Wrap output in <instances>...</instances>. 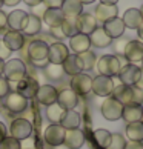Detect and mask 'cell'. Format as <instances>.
Masks as SVG:
<instances>
[{"mask_svg":"<svg viewBox=\"0 0 143 149\" xmlns=\"http://www.w3.org/2000/svg\"><path fill=\"white\" fill-rule=\"evenodd\" d=\"M63 145L66 148H69V149H80L82 146L85 145V134H83V131H80L79 128L66 131V132H65Z\"/></svg>","mask_w":143,"mask_h":149,"instance_id":"obj_18","label":"cell"},{"mask_svg":"<svg viewBox=\"0 0 143 149\" xmlns=\"http://www.w3.org/2000/svg\"><path fill=\"white\" fill-rule=\"evenodd\" d=\"M57 103L65 111L68 109H75L79 104V95L71 89V88H63L57 92Z\"/></svg>","mask_w":143,"mask_h":149,"instance_id":"obj_13","label":"cell"},{"mask_svg":"<svg viewBox=\"0 0 143 149\" xmlns=\"http://www.w3.org/2000/svg\"><path fill=\"white\" fill-rule=\"evenodd\" d=\"M92 137H94L96 145L100 149H106L109 141H111V132H109L108 129H97V131H94Z\"/></svg>","mask_w":143,"mask_h":149,"instance_id":"obj_34","label":"cell"},{"mask_svg":"<svg viewBox=\"0 0 143 149\" xmlns=\"http://www.w3.org/2000/svg\"><path fill=\"white\" fill-rule=\"evenodd\" d=\"M134 86H137L139 89H142V91H143V69H142V74H140L139 80H137V83H135Z\"/></svg>","mask_w":143,"mask_h":149,"instance_id":"obj_52","label":"cell"},{"mask_svg":"<svg viewBox=\"0 0 143 149\" xmlns=\"http://www.w3.org/2000/svg\"><path fill=\"white\" fill-rule=\"evenodd\" d=\"M2 5H3V0H0V8H2Z\"/></svg>","mask_w":143,"mask_h":149,"instance_id":"obj_59","label":"cell"},{"mask_svg":"<svg viewBox=\"0 0 143 149\" xmlns=\"http://www.w3.org/2000/svg\"><path fill=\"white\" fill-rule=\"evenodd\" d=\"M28 17V13L23 9H15V11H11L9 14H6V23H8V28L13 29V31H22L25 25V20Z\"/></svg>","mask_w":143,"mask_h":149,"instance_id":"obj_21","label":"cell"},{"mask_svg":"<svg viewBox=\"0 0 143 149\" xmlns=\"http://www.w3.org/2000/svg\"><path fill=\"white\" fill-rule=\"evenodd\" d=\"M126 146V139L122 134H111V141L106 149H125Z\"/></svg>","mask_w":143,"mask_h":149,"instance_id":"obj_38","label":"cell"},{"mask_svg":"<svg viewBox=\"0 0 143 149\" xmlns=\"http://www.w3.org/2000/svg\"><path fill=\"white\" fill-rule=\"evenodd\" d=\"M129 40L128 38H125L123 36L122 37H119V38H114V52H115V56L117 57H123V54H125V48H126V43H128Z\"/></svg>","mask_w":143,"mask_h":149,"instance_id":"obj_39","label":"cell"},{"mask_svg":"<svg viewBox=\"0 0 143 149\" xmlns=\"http://www.w3.org/2000/svg\"><path fill=\"white\" fill-rule=\"evenodd\" d=\"M6 28H8V23H6V14L0 9V34L2 32H6Z\"/></svg>","mask_w":143,"mask_h":149,"instance_id":"obj_47","label":"cell"},{"mask_svg":"<svg viewBox=\"0 0 143 149\" xmlns=\"http://www.w3.org/2000/svg\"><path fill=\"white\" fill-rule=\"evenodd\" d=\"M102 28L105 29V32L112 38V40H114V38L122 37L123 32H125V25H123V20L120 17H114L111 20L105 22V23L102 25Z\"/></svg>","mask_w":143,"mask_h":149,"instance_id":"obj_22","label":"cell"},{"mask_svg":"<svg viewBox=\"0 0 143 149\" xmlns=\"http://www.w3.org/2000/svg\"><path fill=\"white\" fill-rule=\"evenodd\" d=\"M79 2H80L82 5H91V3H94L96 0H79Z\"/></svg>","mask_w":143,"mask_h":149,"instance_id":"obj_55","label":"cell"},{"mask_svg":"<svg viewBox=\"0 0 143 149\" xmlns=\"http://www.w3.org/2000/svg\"><path fill=\"white\" fill-rule=\"evenodd\" d=\"M3 77L8 81L17 83L23 77H26V65L20 58H11L3 66Z\"/></svg>","mask_w":143,"mask_h":149,"instance_id":"obj_3","label":"cell"},{"mask_svg":"<svg viewBox=\"0 0 143 149\" xmlns=\"http://www.w3.org/2000/svg\"><path fill=\"white\" fill-rule=\"evenodd\" d=\"M119 8L117 5H105V3H98L94 11V17L97 20V23H105V22L111 20L114 17H117Z\"/></svg>","mask_w":143,"mask_h":149,"instance_id":"obj_15","label":"cell"},{"mask_svg":"<svg viewBox=\"0 0 143 149\" xmlns=\"http://www.w3.org/2000/svg\"><path fill=\"white\" fill-rule=\"evenodd\" d=\"M49 36H51L54 40H62V38H65L60 26H57V28H49Z\"/></svg>","mask_w":143,"mask_h":149,"instance_id":"obj_45","label":"cell"},{"mask_svg":"<svg viewBox=\"0 0 143 149\" xmlns=\"http://www.w3.org/2000/svg\"><path fill=\"white\" fill-rule=\"evenodd\" d=\"M22 0H3V5H6V6H15V5H19Z\"/></svg>","mask_w":143,"mask_h":149,"instance_id":"obj_51","label":"cell"},{"mask_svg":"<svg viewBox=\"0 0 143 149\" xmlns=\"http://www.w3.org/2000/svg\"><path fill=\"white\" fill-rule=\"evenodd\" d=\"M88 37H89L91 45L96 48H108L109 45H112V38L106 34L102 26H97Z\"/></svg>","mask_w":143,"mask_h":149,"instance_id":"obj_23","label":"cell"},{"mask_svg":"<svg viewBox=\"0 0 143 149\" xmlns=\"http://www.w3.org/2000/svg\"><path fill=\"white\" fill-rule=\"evenodd\" d=\"M137 36H139L140 42L143 43V22L140 23V26H139V28H137Z\"/></svg>","mask_w":143,"mask_h":149,"instance_id":"obj_53","label":"cell"},{"mask_svg":"<svg viewBox=\"0 0 143 149\" xmlns=\"http://www.w3.org/2000/svg\"><path fill=\"white\" fill-rule=\"evenodd\" d=\"M97 26H98V23L94 17V14L82 13L79 17H77V28H79V32H82V34H85V36H89Z\"/></svg>","mask_w":143,"mask_h":149,"instance_id":"obj_17","label":"cell"},{"mask_svg":"<svg viewBox=\"0 0 143 149\" xmlns=\"http://www.w3.org/2000/svg\"><path fill=\"white\" fill-rule=\"evenodd\" d=\"M97 71L100 75H106V77H114L119 75V71L122 68V62H120V57L114 56V54H106V56H102L100 58H97Z\"/></svg>","mask_w":143,"mask_h":149,"instance_id":"obj_2","label":"cell"},{"mask_svg":"<svg viewBox=\"0 0 143 149\" xmlns=\"http://www.w3.org/2000/svg\"><path fill=\"white\" fill-rule=\"evenodd\" d=\"M42 23H43L42 19L36 17V15H32V14H28V17H26V20H25L23 28H22V34H23V36H28V37L40 34Z\"/></svg>","mask_w":143,"mask_h":149,"instance_id":"obj_28","label":"cell"},{"mask_svg":"<svg viewBox=\"0 0 143 149\" xmlns=\"http://www.w3.org/2000/svg\"><path fill=\"white\" fill-rule=\"evenodd\" d=\"M60 29H62L65 37H73L79 32L77 28V17H65V20L60 25Z\"/></svg>","mask_w":143,"mask_h":149,"instance_id":"obj_33","label":"cell"},{"mask_svg":"<svg viewBox=\"0 0 143 149\" xmlns=\"http://www.w3.org/2000/svg\"><path fill=\"white\" fill-rule=\"evenodd\" d=\"M38 81L34 79V77H29L26 75L23 77L20 81H17V92L20 95H23L26 100H29V98H34L36 94L38 91Z\"/></svg>","mask_w":143,"mask_h":149,"instance_id":"obj_12","label":"cell"},{"mask_svg":"<svg viewBox=\"0 0 143 149\" xmlns=\"http://www.w3.org/2000/svg\"><path fill=\"white\" fill-rule=\"evenodd\" d=\"M11 49L6 46V43H5L3 40H0V60H6V58H9V56H11Z\"/></svg>","mask_w":143,"mask_h":149,"instance_id":"obj_44","label":"cell"},{"mask_svg":"<svg viewBox=\"0 0 143 149\" xmlns=\"http://www.w3.org/2000/svg\"><path fill=\"white\" fill-rule=\"evenodd\" d=\"M129 141H143V123L135 121V123H128L125 131Z\"/></svg>","mask_w":143,"mask_h":149,"instance_id":"obj_32","label":"cell"},{"mask_svg":"<svg viewBox=\"0 0 143 149\" xmlns=\"http://www.w3.org/2000/svg\"><path fill=\"white\" fill-rule=\"evenodd\" d=\"M140 121H142V123H143V115H142V120H140Z\"/></svg>","mask_w":143,"mask_h":149,"instance_id":"obj_60","label":"cell"},{"mask_svg":"<svg viewBox=\"0 0 143 149\" xmlns=\"http://www.w3.org/2000/svg\"><path fill=\"white\" fill-rule=\"evenodd\" d=\"M25 36L22 34V31H13L9 29L5 32L3 36V42L6 43V46L11 49V51H20L25 45Z\"/></svg>","mask_w":143,"mask_h":149,"instance_id":"obj_19","label":"cell"},{"mask_svg":"<svg viewBox=\"0 0 143 149\" xmlns=\"http://www.w3.org/2000/svg\"><path fill=\"white\" fill-rule=\"evenodd\" d=\"M119 0H100V3H105V5H117Z\"/></svg>","mask_w":143,"mask_h":149,"instance_id":"obj_54","label":"cell"},{"mask_svg":"<svg viewBox=\"0 0 143 149\" xmlns=\"http://www.w3.org/2000/svg\"><path fill=\"white\" fill-rule=\"evenodd\" d=\"M82 123V118H80V114L75 111V109H68V111H65L62 118H60V126L65 128L66 131L69 129H77Z\"/></svg>","mask_w":143,"mask_h":149,"instance_id":"obj_27","label":"cell"},{"mask_svg":"<svg viewBox=\"0 0 143 149\" xmlns=\"http://www.w3.org/2000/svg\"><path fill=\"white\" fill-rule=\"evenodd\" d=\"M0 149H22V145L19 140H15L14 137L6 135L0 141Z\"/></svg>","mask_w":143,"mask_h":149,"instance_id":"obj_40","label":"cell"},{"mask_svg":"<svg viewBox=\"0 0 143 149\" xmlns=\"http://www.w3.org/2000/svg\"><path fill=\"white\" fill-rule=\"evenodd\" d=\"M9 134L15 140H25L32 134V125L28 118H14L9 126Z\"/></svg>","mask_w":143,"mask_h":149,"instance_id":"obj_6","label":"cell"},{"mask_svg":"<svg viewBox=\"0 0 143 149\" xmlns=\"http://www.w3.org/2000/svg\"><path fill=\"white\" fill-rule=\"evenodd\" d=\"M71 89H73L79 97H85L91 92V85H92V79L85 72H80L77 75L71 77Z\"/></svg>","mask_w":143,"mask_h":149,"instance_id":"obj_8","label":"cell"},{"mask_svg":"<svg viewBox=\"0 0 143 149\" xmlns=\"http://www.w3.org/2000/svg\"><path fill=\"white\" fill-rule=\"evenodd\" d=\"M111 95L115 98L117 102H120L126 106V104H133V86H128V85H115L112 94Z\"/></svg>","mask_w":143,"mask_h":149,"instance_id":"obj_25","label":"cell"},{"mask_svg":"<svg viewBox=\"0 0 143 149\" xmlns=\"http://www.w3.org/2000/svg\"><path fill=\"white\" fill-rule=\"evenodd\" d=\"M57 92L59 91L52 85H42V86H38L36 98L40 102V104H43V106H49V104L57 102Z\"/></svg>","mask_w":143,"mask_h":149,"instance_id":"obj_16","label":"cell"},{"mask_svg":"<svg viewBox=\"0 0 143 149\" xmlns=\"http://www.w3.org/2000/svg\"><path fill=\"white\" fill-rule=\"evenodd\" d=\"M68 56H69V49L62 42H54L48 48V62L49 63L62 65Z\"/></svg>","mask_w":143,"mask_h":149,"instance_id":"obj_10","label":"cell"},{"mask_svg":"<svg viewBox=\"0 0 143 149\" xmlns=\"http://www.w3.org/2000/svg\"><path fill=\"white\" fill-rule=\"evenodd\" d=\"M142 115H143L142 104H126V106H123L122 118L126 121V123H135V121H140Z\"/></svg>","mask_w":143,"mask_h":149,"instance_id":"obj_30","label":"cell"},{"mask_svg":"<svg viewBox=\"0 0 143 149\" xmlns=\"http://www.w3.org/2000/svg\"><path fill=\"white\" fill-rule=\"evenodd\" d=\"M46 8H62L63 0H42Z\"/></svg>","mask_w":143,"mask_h":149,"instance_id":"obj_46","label":"cell"},{"mask_svg":"<svg viewBox=\"0 0 143 149\" xmlns=\"http://www.w3.org/2000/svg\"><path fill=\"white\" fill-rule=\"evenodd\" d=\"M125 149H143V141H126Z\"/></svg>","mask_w":143,"mask_h":149,"instance_id":"obj_48","label":"cell"},{"mask_svg":"<svg viewBox=\"0 0 143 149\" xmlns=\"http://www.w3.org/2000/svg\"><path fill=\"white\" fill-rule=\"evenodd\" d=\"M65 20V14L60 8H48L42 17V22L46 23L49 28H57Z\"/></svg>","mask_w":143,"mask_h":149,"instance_id":"obj_26","label":"cell"},{"mask_svg":"<svg viewBox=\"0 0 143 149\" xmlns=\"http://www.w3.org/2000/svg\"><path fill=\"white\" fill-rule=\"evenodd\" d=\"M142 65H143V58H142ZM142 69H143V68H142Z\"/></svg>","mask_w":143,"mask_h":149,"instance_id":"obj_61","label":"cell"},{"mask_svg":"<svg viewBox=\"0 0 143 149\" xmlns=\"http://www.w3.org/2000/svg\"><path fill=\"white\" fill-rule=\"evenodd\" d=\"M6 135H8V132H6V126H5L3 121H0V141H2Z\"/></svg>","mask_w":143,"mask_h":149,"instance_id":"obj_49","label":"cell"},{"mask_svg":"<svg viewBox=\"0 0 143 149\" xmlns=\"http://www.w3.org/2000/svg\"><path fill=\"white\" fill-rule=\"evenodd\" d=\"M65 132L66 129L62 128L60 125L57 123H51L45 129V141L48 143L49 146H59V145H63V140H65Z\"/></svg>","mask_w":143,"mask_h":149,"instance_id":"obj_11","label":"cell"},{"mask_svg":"<svg viewBox=\"0 0 143 149\" xmlns=\"http://www.w3.org/2000/svg\"><path fill=\"white\" fill-rule=\"evenodd\" d=\"M3 66H5L3 60H0V75H3Z\"/></svg>","mask_w":143,"mask_h":149,"instance_id":"obj_56","label":"cell"},{"mask_svg":"<svg viewBox=\"0 0 143 149\" xmlns=\"http://www.w3.org/2000/svg\"><path fill=\"white\" fill-rule=\"evenodd\" d=\"M79 57H80V60H82L83 71L92 69V68L96 66V63H97V57H96V54L92 52V51H85V52L79 54Z\"/></svg>","mask_w":143,"mask_h":149,"instance_id":"obj_37","label":"cell"},{"mask_svg":"<svg viewBox=\"0 0 143 149\" xmlns=\"http://www.w3.org/2000/svg\"><path fill=\"white\" fill-rule=\"evenodd\" d=\"M8 92H9V81L5 79L3 75H0V100H2Z\"/></svg>","mask_w":143,"mask_h":149,"instance_id":"obj_43","label":"cell"},{"mask_svg":"<svg viewBox=\"0 0 143 149\" xmlns=\"http://www.w3.org/2000/svg\"><path fill=\"white\" fill-rule=\"evenodd\" d=\"M122 111H123V104L120 102H117L114 97H105V100L100 104L102 115L109 121L122 118Z\"/></svg>","mask_w":143,"mask_h":149,"instance_id":"obj_5","label":"cell"},{"mask_svg":"<svg viewBox=\"0 0 143 149\" xmlns=\"http://www.w3.org/2000/svg\"><path fill=\"white\" fill-rule=\"evenodd\" d=\"M143 103V91L137 86H133V104H142Z\"/></svg>","mask_w":143,"mask_h":149,"instance_id":"obj_42","label":"cell"},{"mask_svg":"<svg viewBox=\"0 0 143 149\" xmlns=\"http://www.w3.org/2000/svg\"><path fill=\"white\" fill-rule=\"evenodd\" d=\"M142 74V68L134 63H126L123 65L119 71V79L122 85H128V86H134L139 80V77Z\"/></svg>","mask_w":143,"mask_h":149,"instance_id":"obj_9","label":"cell"},{"mask_svg":"<svg viewBox=\"0 0 143 149\" xmlns=\"http://www.w3.org/2000/svg\"><path fill=\"white\" fill-rule=\"evenodd\" d=\"M2 104L9 112L20 114L28 108V100H26L23 95H20L17 91H9L6 95L2 98Z\"/></svg>","mask_w":143,"mask_h":149,"instance_id":"obj_4","label":"cell"},{"mask_svg":"<svg viewBox=\"0 0 143 149\" xmlns=\"http://www.w3.org/2000/svg\"><path fill=\"white\" fill-rule=\"evenodd\" d=\"M114 81L111 77L106 75H100L92 79V85H91V92H94L97 97H109L112 94L114 89Z\"/></svg>","mask_w":143,"mask_h":149,"instance_id":"obj_7","label":"cell"},{"mask_svg":"<svg viewBox=\"0 0 143 149\" xmlns=\"http://www.w3.org/2000/svg\"><path fill=\"white\" fill-rule=\"evenodd\" d=\"M46 9H48V8L45 6V3L42 2V3H38V5H36V6H32V8H31V14H32V15H36V17H38V19H42Z\"/></svg>","mask_w":143,"mask_h":149,"instance_id":"obj_41","label":"cell"},{"mask_svg":"<svg viewBox=\"0 0 143 149\" xmlns=\"http://www.w3.org/2000/svg\"><path fill=\"white\" fill-rule=\"evenodd\" d=\"M123 57L131 63H139L143 58V43L140 40H129L126 43Z\"/></svg>","mask_w":143,"mask_h":149,"instance_id":"obj_14","label":"cell"},{"mask_svg":"<svg viewBox=\"0 0 143 149\" xmlns=\"http://www.w3.org/2000/svg\"><path fill=\"white\" fill-rule=\"evenodd\" d=\"M89 37L82 34V32H77L75 36L69 37V48L73 49V54H82L85 51H89Z\"/></svg>","mask_w":143,"mask_h":149,"instance_id":"obj_24","label":"cell"},{"mask_svg":"<svg viewBox=\"0 0 143 149\" xmlns=\"http://www.w3.org/2000/svg\"><path fill=\"white\" fill-rule=\"evenodd\" d=\"M65 17H79L83 13V5L79 0H63L62 8Z\"/></svg>","mask_w":143,"mask_h":149,"instance_id":"obj_31","label":"cell"},{"mask_svg":"<svg viewBox=\"0 0 143 149\" xmlns=\"http://www.w3.org/2000/svg\"><path fill=\"white\" fill-rule=\"evenodd\" d=\"M65 112V109L60 106V104L56 102L52 104H49V106H46V117L49 121H52V123H60V118H62V115Z\"/></svg>","mask_w":143,"mask_h":149,"instance_id":"obj_35","label":"cell"},{"mask_svg":"<svg viewBox=\"0 0 143 149\" xmlns=\"http://www.w3.org/2000/svg\"><path fill=\"white\" fill-rule=\"evenodd\" d=\"M62 68H63V72L68 74L69 77L83 72V66H82V60L79 57V54H69L62 63Z\"/></svg>","mask_w":143,"mask_h":149,"instance_id":"obj_20","label":"cell"},{"mask_svg":"<svg viewBox=\"0 0 143 149\" xmlns=\"http://www.w3.org/2000/svg\"><path fill=\"white\" fill-rule=\"evenodd\" d=\"M48 48L49 45L43 40L34 38L28 43V58L34 68H45L48 62Z\"/></svg>","mask_w":143,"mask_h":149,"instance_id":"obj_1","label":"cell"},{"mask_svg":"<svg viewBox=\"0 0 143 149\" xmlns=\"http://www.w3.org/2000/svg\"><path fill=\"white\" fill-rule=\"evenodd\" d=\"M28 149H32V148H28Z\"/></svg>","mask_w":143,"mask_h":149,"instance_id":"obj_62","label":"cell"},{"mask_svg":"<svg viewBox=\"0 0 143 149\" xmlns=\"http://www.w3.org/2000/svg\"><path fill=\"white\" fill-rule=\"evenodd\" d=\"M43 72H45V75L51 80H60L65 74L62 65H54V63H48L45 68H43Z\"/></svg>","mask_w":143,"mask_h":149,"instance_id":"obj_36","label":"cell"},{"mask_svg":"<svg viewBox=\"0 0 143 149\" xmlns=\"http://www.w3.org/2000/svg\"><path fill=\"white\" fill-rule=\"evenodd\" d=\"M140 14H142V19H143V5H142V8H140Z\"/></svg>","mask_w":143,"mask_h":149,"instance_id":"obj_58","label":"cell"},{"mask_svg":"<svg viewBox=\"0 0 143 149\" xmlns=\"http://www.w3.org/2000/svg\"><path fill=\"white\" fill-rule=\"evenodd\" d=\"M122 20H123L125 28H129V29H137L140 26V23L143 22L140 9H137V8L126 9L125 14H123V17H122Z\"/></svg>","mask_w":143,"mask_h":149,"instance_id":"obj_29","label":"cell"},{"mask_svg":"<svg viewBox=\"0 0 143 149\" xmlns=\"http://www.w3.org/2000/svg\"><path fill=\"white\" fill-rule=\"evenodd\" d=\"M54 149H69V148H66L65 145H59V146H54Z\"/></svg>","mask_w":143,"mask_h":149,"instance_id":"obj_57","label":"cell"},{"mask_svg":"<svg viewBox=\"0 0 143 149\" xmlns=\"http://www.w3.org/2000/svg\"><path fill=\"white\" fill-rule=\"evenodd\" d=\"M23 3H26L29 8H32V6H36V5H38V3H42V0H22Z\"/></svg>","mask_w":143,"mask_h":149,"instance_id":"obj_50","label":"cell"}]
</instances>
